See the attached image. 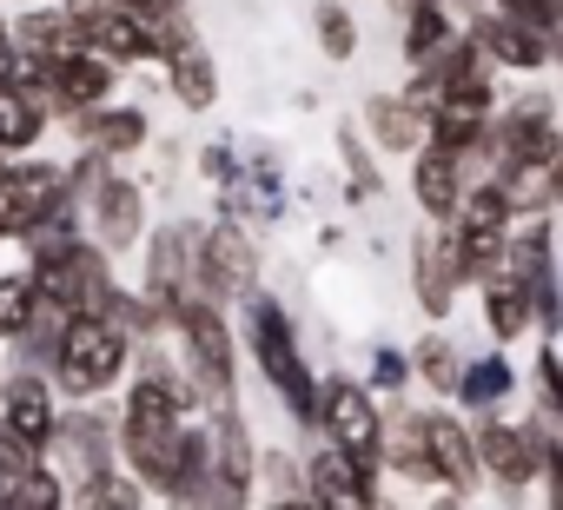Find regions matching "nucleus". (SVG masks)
I'll return each instance as SVG.
<instances>
[{"mask_svg": "<svg viewBox=\"0 0 563 510\" xmlns=\"http://www.w3.org/2000/svg\"><path fill=\"white\" fill-rule=\"evenodd\" d=\"M159 74H166V93H173V107H179L186 120H206V113L219 107V60H212L206 34L192 27V14H179V21L166 27V60H159Z\"/></svg>", "mask_w": 563, "mask_h": 510, "instance_id": "obj_16", "label": "nucleus"}, {"mask_svg": "<svg viewBox=\"0 0 563 510\" xmlns=\"http://www.w3.org/2000/svg\"><path fill=\"white\" fill-rule=\"evenodd\" d=\"M206 431H212V510H252L258 503V437H252V418L245 404H219L206 411Z\"/></svg>", "mask_w": 563, "mask_h": 510, "instance_id": "obj_12", "label": "nucleus"}, {"mask_svg": "<svg viewBox=\"0 0 563 510\" xmlns=\"http://www.w3.org/2000/svg\"><path fill=\"white\" fill-rule=\"evenodd\" d=\"M153 232V186L140 166H107L100 186L87 192V239L107 245L113 259H133Z\"/></svg>", "mask_w": 563, "mask_h": 510, "instance_id": "obj_10", "label": "nucleus"}, {"mask_svg": "<svg viewBox=\"0 0 563 510\" xmlns=\"http://www.w3.org/2000/svg\"><path fill=\"white\" fill-rule=\"evenodd\" d=\"M312 47L332 60V67H352L358 47H365V27L345 0H312Z\"/></svg>", "mask_w": 563, "mask_h": 510, "instance_id": "obj_33", "label": "nucleus"}, {"mask_svg": "<svg viewBox=\"0 0 563 510\" xmlns=\"http://www.w3.org/2000/svg\"><path fill=\"white\" fill-rule=\"evenodd\" d=\"M424 444H431V484L451 497H477L484 484V457H477V431L457 404H424Z\"/></svg>", "mask_w": 563, "mask_h": 510, "instance_id": "obj_19", "label": "nucleus"}, {"mask_svg": "<svg viewBox=\"0 0 563 510\" xmlns=\"http://www.w3.org/2000/svg\"><path fill=\"white\" fill-rule=\"evenodd\" d=\"M306 497L319 510H385V470L365 464V457H345L332 444H312L306 451Z\"/></svg>", "mask_w": 563, "mask_h": 510, "instance_id": "obj_20", "label": "nucleus"}, {"mask_svg": "<svg viewBox=\"0 0 563 510\" xmlns=\"http://www.w3.org/2000/svg\"><path fill=\"white\" fill-rule=\"evenodd\" d=\"M192 173H199L212 192H225V186H239V173H245V153H239L232 140H206V146H192Z\"/></svg>", "mask_w": 563, "mask_h": 510, "instance_id": "obj_40", "label": "nucleus"}, {"mask_svg": "<svg viewBox=\"0 0 563 510\" xmlns=\"http://www.w3.org/2000/svg\"><path fill=\"white\" fill-rule=\"evenodd\" d=\"M464 345L444 332V325H424L418 339H411V365H418V385L438 398V404H451L457 398V378H464Z\"/></svg>", "mask_w": 563, "mask_h": 510, "instance_id": "obj_31", "label": "nucleus"}, {"mask_svg": "<svg viewBox=\"0 0 563 510\" xmlns=\"http://www.w3.org/2000/svg\"><path fill=\"white\" fill-rule=\"evenodd\" d=\"M265 510H319L312 497H292V503H265Z\"/></svg>", "mask_w": 563, "mask_h": 510, "instance_id": "obj_42", "label": "nucleus"}, {"mask_svg": "<svg viewBox=\"0 0 563 510\" xmlns=\"http://www.w3.org/2000/svg\"><path fill=\"white\" fill-rule=\"evenodd\" d=\"M358 133L378 146V159H418V153L431 146V113L411 107L405 87H398V93H365V107H358Z\"/></svg>", "mask_w": 563, "mask_h": 510, "instance_id": "obj_23", "label": "nucleus"}, {"mask_svg": "<svg viewBox=\"0 0 563 510\" xmlns=\"http://www.w3.org/2000/svg\"><path fill=\"white\" fill-rule=\"evenodd\" d=\"M471 431H477V457H484V484H490L497 497H510V503H523V497L537 490V477H543V464H537V451H530V431H523V418H504V411H484V418H471Z\"/></svg>", "mask_w": 563, "mask_h": 510, "instance_id": "obj_17", "label": "nucleus"}, {"mask_svg": "<svg viewBox=\"0 0 563 510\" xmlns=\"http://www.w3.org/2000/svg\"><path fill=\"white\" fill-rule=\"evenodd\" d=\"M199 225L206 219H192V212H166V219H153V232L140 245V279L133 286L166 319H179V306L199 292Z\"/></svg>", "mask_w": 563, "mask_h": 510, "instance_id": "obj_5", "label": "nucleus"}, {"mask_svg": "<svg viewBox=\"0 0 563 510\" xmlns=\"http://www.w3.org/2000/svg\"><path fill=\"white\" fill-rule=\"evenodd\" d=\"M133 332L113 325V319H67V339H60V358H54V385L67 404H107L126 391L133 378Z\"/></svg>", "mask_w": 563, "mask_h": 510, "instance_id": "obj_4", "label": "nucleus"}, {"mask_svg": "<svg viewBox=\"0 0 563 510\" xmlns=\"http://www.w3.org/2000/svg\"><path fill=\"white\" fill-rule=\"evenodd\" d=\"M60 418H67V398H60V385L47 378V372H8V385H0V431L8 437H21L27 451H54V437H60Z\"/></svg>", "mask_w": 563, "mask_h": 510, "instance_id": "obj_18", "label": "nucleus"}, {"mask_svg": "<svg viewBox=\"0 0 563 510\" xmlns=\"http://www.w3.org/2000/svg\"><path fill=\"white\" fill-rule=\"evenodd\" d=\"M199 418H206L199 398H186L159 378H140V372L126 378V391H120V470H133L153 503H166Z\"/></svg>", "mask_w": 563, "mask_h": 510, "instance_id": "obj_2", "label": "nucleus"}, {"mask_svg": "<svg viewBox=\"0 0 563 510\" xmlns=\"http://www.w3.org/2000/svg\"><path fill=\"white\" fill-rule=\"evenodd\" d=\"M21 87H34V93L54 107V120L67 126V120H80V113L120 100V67H113L107 54L80 47V54H60V60H27V80H21Z\"/></svg>", "mask_w": 563, "mask_h": 510, "instance_id": "obj_11", "label": "nucleus"}, {"mask_svg": "<svg viewBox=\"0 0 563 510\" xmlns=\"http://www.w3.org/2000/svg\"><path fill=\"white\" fill-rule=\"evenodd\" d=\"M405 286H411V306H418L424 325H451V312L464 299V279H457V252H451V232L444 225H418L411 232Z\"/></svg>", "mask_w": 563, "mask_h": 510, "instance_id": "obj_14", "label": "nucleus"}, {"mask_svg": "<svg viewBox=\"0 0 563 510\" xmlns=\"http://www.w3.org/2000/svg\"><path fill=\"white\" fill-rule=\"evenodd\" d=\"M292 497H306V451L265 444L258 451V503H292Z\"/></svg>", "mask_w": 563, "mask_h": 510, "instance_id": "obj_36", "label": "nucleus"}, {"mask_svg": "<svg viewBox=\"0 0 563 510\" xmlns=\"http://www.w3.org/2000/svg\"><path fill=\"white\" fill-rule=\"evenodd\" d=\"M199 292L219 299V306H245L252 292H265V245H258V225L245 219H225L212 212L199 225Z\"/></svg>", "mask_w": 563, "mask_h": 510, "instance_id": "obj_6", "label": "nucleus"}, {"mask_svg": "<svg viewBox=\"0 0 563 510\" xmlns=\"http://www.w3.org/2000/svg\"><path fill=\"white\" fill-rule=\"evenodd\" d=\"M8 34H14V47H21L27 60H60V54H80V47H87L80 21L60 8V0H41V8H21Z\"/></svg>", "mask_w": 563, "mask_h": 510, "instance_id": "obj_29", "label": "nucleus"}, {"mask_svg": "<svg viewBox=\"0 0 563 510\" xmlns=\"http://www.w3.org/2000/svg\"><path fill=\"white\" fill-rule=\"evenodd\" d=\"M464 27H471V41L484 47V60H490L497 74H510V80H543V74L556 67V41H550V34L517 27V21H504V14H490V8H477Z\"/></svg>", "mask_w": 563, "mask_h": 510, "instance_id": "obj_21", "label": "nucleus"}, {"mask_svg": "<svg viewBox=\"0 0 563 510\" xmlns=\"http://www.w3.org/2000/svg\"><path fill=\"white\" fill-rule=\"evenodd\" d=\"M537 153H563V113H556V93L543 87H523V93H504L497 120H490V140H484V159H477V179L517 166V159H537Z\"/></svg>", "mask_w": 563, "mask_h": 510, "instance_id": "obj_9", "label": "nucleus"}, {"mask_svg": "<svg viewBox=\"0 0 563 510\" xmlns=\"http://www.w3.org/2000/svg\"><path fill=\"white\" fill-rule=\"evenodd\" d=\"M457 34H464V14L457 8H444V0H418V8L398 14V67L405 74H424Z\"/></svg>", "mask_w": 563, "mask_h": 510, "instance_id": "obj_28", "label": "nucleus"}, {"mask_svg": "<svg viewBox=\"0 0 563 510\" xmlns=\"http://www.w3.org/2000/svg\"><path fill=\"white\" fill-rule=\"evenodd\" d=\"M47 464H60V477L74 490L107 477V470H120V404H67Z\"/></svg>", "mask_w": 563, "mask_h": 510, "instance_id": "obj_13", "label": "nucleus"}, {"mask_svg": "<svg viewBox=\"0 0 563 510\" xmlns=\"http://www.w3.org/2000/svg\"><path fill=\"white\" fill-rule=\"evenodd\" d=\"M8 166H14V159H8V153H0V179H8Z\"/></svg>", "mask_w": 563, "mask_h": 510, "instance_id": "obj_45", "label": "nucleus"}, {"mask_svg": "<svg viewBox=\"0 0 563 510\" xmlns=\"http://www.w3.org/2000/svg\"><path fill=\"white\" fill-rule=\"evenodd\" d=\"M239 345H245V365L258 372V385L278 398V411L292 418V431L319 437V391H325V372H319L312 352H306L299 312L278 299V292H252V299L239 306Z\"/></svg>", "mask_w": 563, "mask_h": 510, "instance_id": "obj_1", "label": "nucleus"}, {"mask_svg": "<svg viewBox=\"0 0 563 510\" xmlns=\"http://www.w3.org/2000/svg\"><path fill=\"white\" fill-rule=\"evenodd\" d=\"M8 372H14V352H8V345H0V385H8Z\"/></svg>", "mask_w": 563, "mask_h": 510, "instance_id": "obj_43", "label": "nucleus"}, {"mask_svg": "<svg viewBox=\"0 0 563 510\" xmlns=\"http://www.w3.org/2000/svg\"><path fill=\"white\" fill-rule=\"evenodd\" d=\"M550 74H556V80H563V41H556V67H550Z\"/></svg>", "mask_w": 563, "mask_h": 510, "instance_id": "obj_44", "label": "nucleus"}, {"mask_svg": "<svg viewBox=\"0 0 563 510\" xmlns=\"http://www.w3.org/2000/svg\"><path fill=\"white\" fill-rule=\"evenodd\" d=\"M484 8L504 14V21H517V27H537V34L556 41V8H563V0H484Z\"/></svg>", "mask_w": 563, "mask_h": 510, "instance_id": "obj_41", "label": "nucleus"}, {"mask_svg": "<svg viewBox=\"0 0 563 510\" xmlns=\"http://www.w3.org/2000/svg\"><path fill=\"white\" fill-rule=\"evenodd\" d=\"M530 411L537 418H550L556 431H563V345H537V358H530Z\"/></svg>", "mask_w": 563, "mask_h": 510, "instance_id": "obj_37", "label": "nucleus"}, {"mask_svg": "<svg viewBox=\"0 0 563 510\" xmlns=\"http://www.w3.org/2000/svg\"><path fill=\"white\" fill-rule=\"evenodd\" d=\"M54 126H60V120H54V107H47L34 87H0V153H8V159L41 153V140H47Z\"/></svg>", "mask_w": 563, "mask_h": 510, "instance_id": "obj_30", "label": "nucleus"}, {"mask_svg": "<svg viewBox=\"0 0 563 510\" xmlns=\"http://www.w3.org/2000/svg\"><path fill=\"white\" fill-rule=\"evenodd\" d=\"M378 470H385L391 484H405V490H438V484H431V444H424V404H391Z\"/></svg>", "mask_w": 563, "mask_h": 510, "instance_id": "obj_27", "label": "nucleus"}, {"mask_svg": "<svg viewBox=\"0 0 563 510\" xmlns=\"http://www.w3.org/2000/svg\"><path fill=\"white\" fill-rule=\"evenodd\" d=\"M490 179H497V192H504V206H510L517 219H550V212H563V153L517 159V166H504V173H490Z\"/></svg>", "mask_w": 563, "mask_h": 510, "instance_id": "obj_26", "label": "nucleus"}, {"mask_svg": "<svg viewBox=\"0 0 563 510\" xmlns=\"http://www.w3.org/2000/svg\"><path fill=\"white\" fill-rule=\"evenodd\" d=\"M74 510H153V497H146V484L133 470H107V477L74 490Z\"/></svg>", "mask_w": 563, "mask_h": 510, "instance_id": "obj_38", "label": "nucleus"}, {"mask_svg": "<svg viewBox=\"0 0 563 510\" xmlns=\"http://www.w3.org/2000/svg\"><path fill=\"white\" fill-rule=\"evenodd\" d=\"M477 325H484V339L504 345V352H517L523 339H537V299H530V286H523L510 266H497V273L477 286Z\"/></svg>", "mask_w": 563, "mask_h": 510, "instance_id": "obj_24", "label": "nucleus"}, {"mask_svg": "<svg viewBox=\"0 0 563 510\" xmlns=\"http://www.w3.org/2000/svg\"><path fill=\"white\" fill-rule=\"evenodd\" d=\"M451 232V252H457V279L464 292H477L497 266H504V252H510V232H517V212L504 206L497 179H477L457 206V219L444 225Z\"/></svg>", "mask_w": 563, "mask_h": 510, "instance_id": "obj_8", "label": "nucleus"}, {"mask_svg": "<svg viewBox=\"0 0 563 510\" xmlns=\"http://www.w3.org/2000/svg\"><path fill=\"white\" fill-rule=\"evenodd\" d=\"M60 133L74 140V153H100L107 166H140V159L153 153V140H159V133H153V113H146L140 100H107V107L67 120Z\"/></svg>", "mask_w": 563, "mask_h": 510, "instance_id": "obj_15", "label": "nucleus"}, {"mask_svg": "<svg viewBox=\"0 0 563 510\" xmlns=\"http://www.w3.org/2000/svg\"><path fill=\"white\" fill-rule=\"evenodd\" d=\"M8 510H74V484L60 477V464H34Z\"/></svg>", "mask_w": 563, "mask_h": 510, "instance_id": "obj_39", "label": "nucleus"}, {"mask_svg": "<svg viewBox=\"0 0 563 510\" xmlns=\"http://www.w3.org/2000/svg\"><path fill=\"white\" fill-rule=\"evenodd\" d=\"M556 279H563V273H556Z\"/></svg>", "mask_w": 563, "mask_h": 510, "instance_id": "obj_47", "label": "nucleus"}, {"mask_svg": "<svg viewBox=\"0 0 563 510\" xmlns=\"http://www.w3.org/2000/svg\"><path fill=\"white\" fill-rule=\"evenodd\" d=\"M405 186H411V206H418L424 225H451L457 206H464V192H471L477 179H471V166H464L457 153L424 146L418 159H405Z\"/></svg>", "mask_w": 563, "mask_h": 510, "instance_id": "obj_22", "label": "nucleus"}, {"mask_svg": "<svg viewBox=\"0 0 563 510\" xmlns=\"http://www.w3.org/2000/svg\"><path fill=\"white\" fill-rule=\"evenodd\" d=\"M523 391V372H517V358L504 352V345H484V352H471L464 358V378H457V411L464 418H484V411H510V398Z\"/></svg>", "mask_w": 563, "mask_h": 510, "instance_id": "obj_25", "label": "nucleus"}, {"mask_svg": "<svg viewBox=\"0 0 563 510\" xmlns=\"http://www.w3.org/2000/svg\"><path fill=\"white\" fill-rule=\"evenodd\" d=\"M385 404H405V391L418 385V365H411V345H391V339H378L372 352H365V372H358Z\"/></svg>", "mask_w": 563, "mask_h": 510, "instance_id": "obj_34", "label": "nucleus"}, {"mask_svg": "<svg viewBox=\"0 0 563 510\" xmlns=\"http://www.w3.org/2000/svg\"><path fill=\"white\" fill-rule=\"evenodd\" d=\"M385 418H391V404H385L358 372H325V391H319V437H312V444H332V451H345V457L378 464V457H385Z\"/></svg>", "mask_w": 563, "mask_h": 510, "instance_id": "obj_7", "label": "nucleus"}, {"mask_svg": "<svg viewBox=\"0 0 563 510\" xmlns=\"http://www.w3.org/2000/svg\"><path fill=\"white\" fill-rule=\"evenodd\" d=\"M34 312H41L34 273H27V266H8V273H0V345H8V352H14V345L27 339Z\"/></svg>", "mask_w": 563, "mask_h": 510, "instance_id": "obj_35", "label": "nucleus"}, {"mask_svg": "<svg viewBox=\"0 0 563 510\" xmlns=\"http://www.w3.org/2000/svg\"><path fill=\"white\" fill-rule=\"evenodd\" d=\"M173 352H179V365L192 372L206 411H219V404H245V398H239V352H245V345H239L232 306L192 292V299L179 306V319H173Z\"/></svg>", "mask_w": 563, "mask_h": 510, "instance_id": "obj_3", "label": "nucleus"}, {"mask_svg": "<svg viewBox=\"0 0 563 510\" xmlns=\"http://www.w3.org/2000/svg\"><path fill=\"white\" fill-rule=\"evenodd\" d=\"M556 41H563V8H556Z\"/></svg>", "mask_w": 563, "mask_h": 510, "instance_id": "obj_46", "label": "nucleus"}, {"mask_svg": "<svg viewBox=\"0 0 563 510\" xmlns=\"http://www.w3.org/2000/svg\"><path fill=\"white\" fill-rule=\"evenodd\" d=\"M339 179H345V199H352V206L385 199V166H378V146H372L358 126H339Z\"/></svg>", "mask_w": 563, "mask_h": 510, "instance_id": "obj_32", "label": "nucleus"}]
</instances>
